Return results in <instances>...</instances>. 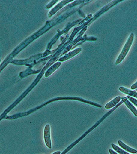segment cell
Masks as SVG:
<instances>
[{"label":"cell","mask_w":137,"mask_h":154,"mask_svg":"<svg viewBox=\"0 0 137 154\" xmlns=\"http://www.w3.org/2000/svg\"><path fill=\"white\" fill-rule=\"evenodd\" d=\"M62 100H76V101H79L81 102L89 104L90 105L96 106V107L100 108H102V106H101V105H99V104L93 102L85 100V99H82V98L79 97H60L54 98V99H51V100H48V101L46 102L45 103H44L42 104V105H41L40 106L32 109L29 110V111H27V112L14 115L13 116V118H14V119H17V118H22V117L27 116L28 115H30L33 112L37 111L38 110L42 108V107H44V106H46V105H48V104L51 103L52 102H54Z\"/></svg>","instance_id":"obj_1"},{"label":"cell","mask_w":137,"mask_h":154,"mask_svg":"<svg viewBox=\"0 0 137 154\" xmlns=\"http://www.w3.org/2000/svg\"><path fill=\"white\" fill-rule=\"evenodd\" d=\"M133 40H134V34L133 33H131L130 35L127 40L126 44L124 46L122 51L118 57L115 63L116 65H118L121 63V62L124 60L126 56L127 55V53L129 51L130 48L133 43Z\"/></svg>","instance_id":"obj_2"},{"label":"cell","mask_w":137,"mask_h":154,"mask_svg":"<svg viewBox=\"0 0 137 154\" xmlns=\"http://www.w3.org/2000/svg\"><path fill=\"white\" fill-rule=\"evenodd\" d=\"M26 96L25 94L24 93H23V94H22L12 105H10L7 109L5 111H4V112H3V113L0 116V121H1L2 119H3V118H5V117L7 116V115L9 113V112H10L13 108L15 107V106L17 105V104H18Z\"/></svg>","instance_id":"obj_3"},{"label":"cell","mask_w":137,"mask_h":154,"mask_svg":"<svg viewBox=\"0 0 137 154\" xmlns=\"http://www.w3.org/2000/svg\"><path fill=\"white\" fill-rule=\"evenodd\" d=\"M44 138L46 145L49 149H52V143L50 139V128L48 124L46 125L44 131Z\"/></svg>","instance_id":"obj_4"},{"label":"cell","mask_w":137,"mask_h":154,"mask_svg":"<svg viewBox=\"0 0 137 154\" xmlns=\"http://www.w3.org/2000/svg\"><path fill=\"white\" fill-rule=\"evenodd\" d=\"M121 99L123 102L124 103L128 109H129L132 111V113L134 114L136 117H137V110L136 109V108L135 107V106L132 105V103L129 101L127 98L122 97L121 98Z\"/></svg>","instance_id":"obj_5"},{"label":"cell","mask_w":137,"mask_h":154,"mask_svg":"<svg viewBox=\"0 0 137 154\" xmlns=\"http://www.w3.org/2000/svg\"><path fill=\"white\" fill-rule=\"evenodd\" d=\"M121 99V98L120 97V96L115 98L112 101L110 102L106 105L105 108L108 109H111L114 107V106H116L117 105H118L120 103Z\"/></svg>","instance_id":"obj_6"},{"label":"cell","mask_w":137,"mask_h":154,"mask_svg":"<svg viewBox=\"0 0 137 154\" xmlns=\"http://www.w3.org/2000/svg\"><path fill=\"white\" fill-rule=\"evenodd\" d=\"M119 90L122 93L128 95V96H130V97H134L137 99V92H136V91H131V90L125 88L123 87H120Z\"/></svg>","instance_id":"obj_7"},{"label":"cell","mask_w":137,"mask_h":154,"mask_svg":"<svg viewBox=\"0 0 137 154\" xmlns=\"http://www.w3.org/2000/svg\"><path fill=\"white\" fill-rule=\"evenodd\" d=\"M118 143L119 146L121 148L124 149L125 150H126V151L128 152H129L131 153L132 154H136L137 153V150H134L132 148L130 147L127 146L125 144H124L122 142H121V141L119 140L118 142Z\"/></svg>","instance_id":"obj_8"},{"label":"cell","mask_w":137,"mask_h":154,"mask_svg":"<svg viewBox=\"0 0 137 154\" xmlns=\"http://www.w3.org/2000/svg\"><path fill=\"white\" fill-rule=\"evenodd\" d=\"M61 63H57L55 64L52 67H50V68L46 72V74H45V76L46 77V78H48V77H49V75H50L54 71H55V70L57 69L58 68V67L61 66Z\"/></svg>","instance_id":"obj_9"},{"label":"cell","mask_w":137,"mask_h":154,"mask_svg":"<svg viewBox=\"0 0 137 154\" xmlns=\"http://www.w3.org/2000/svg\"><path fill=\"white\" fill-rule=\"evenodd\" d=\"M112 147L114 149L115 151H116L118 153L120 154H130L126 152V151H124L122 149H121V148H119V147L117 146L116 145H115V144H112Z\"/></svg>","instance_id":"obj_10"},{"label":"cell","mask_w":137,"mask_h":154,"mask_svg":"<svg viewBox=\"0 0 137 154\" xmlns=\"http://www.w3.org/2000/svg\"><path fill=\"white\" fill-rule=\"evenodd\" d=\"M126 98H127V99H128L129 101H130L133 105H134L137 107V100L136 99H135L134 98H132V97L129 96H127V97Z\"/></svg>","instance_id":"obj_11"},{"label":"cell","mask_w":137,"mask_h":154,"mask_svg":"<svg viewBox=\"0 0 137 154\" xmlns=\"http://www.w3.org/2000/svg\"><path fill=\"white\" fill-rule=\"evenodd\" d=\"M137 88V81L131 87V90H133Z\"/></svg>","instance_id":"obj_12"},{"label":"cell","mask_w":137,"mask_h":154,"mask_svg":"<svg viewBox=\"0 0 137 154\" xmlns=\"http://www.w3.org/2000/svg\"><path fill=\"white\" fill-rule=\"evenodd\" d=\"M109 152L110 154H118L117 153H116L115 152L113 151V150L109 149Z\"/></svg>","instance_id":"obj_13"},{"label":"cell","mask_w":137,"mask_h":154,"mask_svg":"<svg viewBox=\"0 0 137 154\" xmlns=\"http://www.w3.org/2000/svg\"><path fill=\"white\" fill-rule=\"evenodd\" d=\"M52 154H61V152L60 151H57L56 152H54Z\"/></svg>","instance_id":"obj_14"}]
</instances>
